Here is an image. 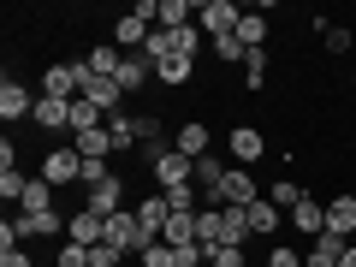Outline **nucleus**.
<instances>
[{
	"instance_id": "obj_34",
	"label": "nucleus",
	"mask_w": 356,
	"mask_h": 267,
	"mask_svg": "<svg viewBox=\"0 0 356 267\" xmlns=\"http://www.w3.org/2000/svg\"><path fill=\"white\" fill-rule=\"evenodd\" d=\"M267 267H303V255L291 243H280V250H267Z\"/></svg>"
},
{
	"instance_id": "obj_2",
	"label": "nucleus",
	"mask_w": 356,
	"mask_h": 267,
	"mask_svg": "<svg viewBox=\"0 0 356 267\" xmlns=\"http://www.w3.org/2000/svg\"><path fill=\"white\" fill-rule=\"evenodd\" d=\"M238 6H232V0H202V6H196V30H202L208 42H220V36H232V30H238Z\"/></svg>"
},
{
	"instance_id": "obj_33",
	"label": "nucleus",
	"mask_w": 356,
	"mask_h": 267,
	"mask_svg": "<svg viewBox=\"0 0 356 267\" xmlns=\"http://www.w3.org/2000/svg\"><path fill=\"white\" fill-rule=\"evenodd\" d=\"M125 261V250H113V243H95V250H89V267H119Z\"/></svg>"
},
{
	"instance_id": "obj_15",
	"label": "nucleus",
	"mask_w": 356,
	"mask_h": 267,
	"mask_svg": "<svg viewBox=\"0 0 356 267\" xmlns=\"http://www.w3.org/2000/svg\"><path fill=\"white\" fill-rule=\"evenodd\" d=\"M137 220H143V232H149V238H161V232H166V220H172L166 196H161V191H149V196L137 202Z\"/></svg>"
},
{
	"instance_id": "obj_11",
	"label": "nucleus",
	"mask_w": 356,
	"mask_h": 267,
	"mask_svg": "<svg viewBox=\"0 0 356 267\" xmlns=\"http://www.w3.org/2000/svg\"><path fill=\"white\" fill-rule=\"evenodd\" d=\"M119 89H125V95H137V89H149V77H154V60L149 54H125V65H119Z\"/></svg>"
},
{
	"instance_id": "obj_9",
	"label": "nucleus",
	"mask_w": 356,
	"mask_h": 267,
	"mask_svg": "<svg viewBox=\"0 0 356 267\" xmlns=\"http://www.w3.org/2000/svg\"><path fill=\"white\" fill-rule=\"evenodd\" d=\"M327 238L356 243V196H339V202H327Z\"/></svg>"
},
{
	"instance_id": "obj_21",
	"label": "nucleus",
	"mask_w": 356,
	"mask_h": 267,
	"mask_svg": "<svg viewBox=\"0 0 356 267\" xmlns=\"http://www.w3.org/2000/svg\"><path fill=\"white\" fill-rule=\"evenodd\" d=\"M226 172H232V166H220L214 154H202V161H196V191H202L208 202H214V191L226 184Z\"/></svg>"
},
{
	"instance_id": "obj_23",
	"label": "nucleus",
	"mask_w": 356,
	"mask_h": 267,
	"mask_svg": "<svg viewBox=\"0 0 356 267\" xmlns=\"http://www.w3.org/2000/svg\"><path fill=\"white\" fill-rule=\"evenodd\" d=\"M161 243H172V250L202 243V238H196V214H172V220H166V232H161Z\"/></svg>"
},
{
	"instance_id": "obj_36",
	"label": "nucleus",
	"mask_w": 356,
	"mask_h": 267,
	"mask_svg": "<svg viewBox=\"0 0 356 267\" xmlns=\"http://www.w3.org/2000/svg\"><path fill=\"white\" fill-rule=\"evenodd\" d=\"M339 267H356V243H344V255H339Z\"/></svg>"
},
{
	"instance_id": "obj_19",
	"label": "nucleus",
	"mask_w": 356,
	"mask_h": 267,
	"mask_svg": "<svg viewBox=\"0 0 356 267\" xmlns=\"http://www.w3.org/2000/svg\"><path fill=\"white\" fill-rule=\"evenodd\" d=\"M72 149L83 154V161H107V154H113V137H107V125H95V131H83V137H72Z\"/></svg>"
},
{
	"instance_id": "obj_32",
	"label": "nucleus",
	"mask_w": 356,
	"mask_h": 267,
	"mask_svg": "<svg viewBox=\"0 0 356 267\" xmlns=\"http://www.w3.org/2000/svg\"><path fill=\"white\" fill-rule=\"evenodd\" d=\"M321 42H327V54H350L356 48V36L344 24H327V30H321Z\"/></svg>"
},
{
	"instance_id": "obj_28",
	"label": "nucleus",
	"mask_w": 356,
	"mask_h": 267,
	"mask_svg": "<svg viewBox=\"0 0 356 267\" xmlns=\"http://www.w3.org/2000/svg\"><path fill=\"white\" fill-rule=\"evenodd\" d=\"M303 184H297V178H280V184H267V202H273V208H297V202H303Z\"/></svg>"
},
{
	"instance_id": "obj_29",
	"label": "nucleus",
	"mask_w": 356,
	"mask_h": 267,
	"mask_svg": "<svg viewBox=\"0 0 356 267\" xmlns=\"http://www.w3.org/2000/svg\"><path fill=\"white\" fill-rule=\"evenodd\" d=\"M24 191H30V178L18 172V166H0V196H6V202H24Z\"/></svg>"
},
{
	"instance_id": "obj_5",
	"label": "nucleus",
	"mask_w": 356,
	"mask_h": 267,
	"mask_svg": "<svg viewBox=\"0 0 356 267\" xmlns=\"http://www.w3.org/2000/svg\"><path fill=\"white\" fill-rule=\"evenodd\" d=\"M83 95H89L95 107H102L107 119H113L119 107H125V89H119V77H102V72H89V65H83Z\"/></svg>"
},
{
	"instance_id": "obj_14",
	"label": "nucleus",
	"mask_w": 356,
	"mask_h": 267,
	"mask_svg": "<svg viewBox=\"0 0 356 267\" xmlns=\"http://www.w3.org/2000/svg\"><path fill=\"white\" fill-rule=\"evenodd\" d=\"M226 143H232V161H243V166H255L267 154V143H261V131H255V125H238Z\"/></svg>"
},
{
	"instance_id": "obj_7",
	"label": "nucleus",
	"mask_w": 356,
	"mask_h": 267,
	"mask_svg": "<svg viewBox=\"0 0 356 267\" xmlns=\"http://www.w3.org/2000/svg\"><path fill=\"white\" fill-rule=\"evenodd\" d=\"M30 113H36V95H30L18 77H6V83H0V119L18 125V119H30Z\"/></svg>"
},
{
	"instance_id": "obj_10",
	"label": "nucleus",
	"mask_w": 356,
	"mask_h": 267,
	"mask_svg": "<svg viewBox=\"0 0 356 267\" xmlns=\"http://www.w3.org/2000/svg\"><path fill=\"white\" fill-rule=\"evenodd\" d=\"M208 143H214V137H208V125H202V119H184V125L172 131V149H178V154H191V161H202V154H208Z\"/></svg>"
},
{
	"instance_id": "obj_18",
	"label": "nucleus",
	"mask_w": 356,
	"mask_h": 267,
	"mask_svg": "<svg viewBox=\"0 0 356 267\" xmlns=\"http://www.w3.org/2000/svg\"><path fill=\"white\" fill-rule=\"evenodd\" d=\"M243 214H250V238H273V232H280V208L267 202V196H261V202H250Z\"/></svg>"
},
{
	"instance_id": "obj_16",
	"label": "nucleus",
	"mask_w": 356,
	"mask_h": 267,
	"mask_svg": "<svg viewBox=\"0 0 356 267\" xmlns=\"http://www.w3.org/2000/svg\"><path fill=\"white\" fill-rule=\"evenodd\" d=\"M107 137H113V154L143 149V137H137V113H113V119H107Z\"/></svg>"
},
{
	"instance_id": "obj_26",
	"label": "nucleus",
	"mask_w": 356,
	"mask_h": 267,
	"mask_svg": "<svg viewBox=\"0 0 356 267\" xmlns=\"http://www.w3.org/2000/svg\"><path fill=\"white\" fill-rule=\"evenodd\" d=\"M18 214H54V184L30 178V191H24V202H18Z\"/></svg>"
},
{
	"instance_id": "obj_4",
	"label": "nucleus",
	"mask_w": 356,
	"mask_h": 267,
	"mask_svg": "<svg viewBox=\"0 0 356 267\" xmlns=\"http://www.w3.org/2000/svg\"><path fill=\"white\" fill-rule=\"evenodd\" d=\"M178 184H196V161L178 154V149H166L161 161H154V191H178Z\"/></svg>"
},
{
	"instance_id": "obj_25",
	"label": "nucleus",
	"mask_w": 356,
	"mask_h": 267,
	"mask_svg": "<svg viewBox=\"0 0 356 267\" xmlns=\"http://www.w3.org/2000/svg\"><path fill=\"white\" fill-rule=\"evenodd\" d=\"M83 65H89V72H102V77H113L119 65H125V54H119L113 42H102V48H89V54H83Z\"/></svg>"
},
{
	"instance_id": "obj_6",
	"label": "nucleus",
	"mask_w": 356,
	"mask_h": 267,
	"mask_svg": "<svg viewBox=\"0 0 356 267\" xmlns=\"http://www.w3.org/2000/svg\"><path fill=\"white\" fill-rule=\"evenodd\" d=\"M83 208H89V214H102V220H107V214H119V208H125V178L107 172L95 191H83Z\"/></svg>"
},
{
	"instance_id": "obj_35",
	"label": "nucleus",
	"mask_w": 356,
	"mask_h": 267,
	"mask_svg": "<svg viewBox=\"0 0 356 267\" xmlns=\"http://www.w3.org/2000/svg\"><path fill=\"white\" fill-rule=\"evenodd\" d=\"M0 267H36V261H30L24 250H0Z\"/></svg>"
},
{
	"instance_id": "obj_8",
	"label": "nucleus",
	"mask_w": 356,
	"mask_h": 267,
	"mask_svg": "<svg viewBox=\"0 0 356 267\" xmlns=\"http://www.w3.org/2000/svg\"><path fill=\"white\" fill-rule=\"evenodd\" d=\"M65 238L83 243V250H95V243H107V220H102V214H89V208H77V214L65 220Z\"/></svg>"
},
{
	"instance_id": "obj_31",
	"label": "nucleus",
	"mask_w": 356,
	"mask_h": 267,
	"mask_svg": "<svg viewBox=\"0 0 356 267\" xmlns=\"http://www.w3.org/2000/svg\"><path fill=\"white\" fill-rule=\"evenodd\" d=\"M137 261H143V267H178V250H172V243H149Z\"/></svg>"
},
{
	"instance_id": "obj_20",
	"label": "nucleus",
	"mask_w": 356,
	"mask_h": 267,
	"mask_svg": "<svg viewBox=\"0 0 356 267\" xmlns=\"http://www.w3.org/2000/svg\"><path fill=\"white\" fill-rule=\"evenodd\" d=\"M339 255H344V238H327V232H321V238L309 243L303 267H339Z\"/></svg>"
},
{
	"instance_id": "obj_17",
	"label": "nucleus",
	"mask_w": 356,
	"mask_h": 267,
	"mask_svg": "<svg viewBox=\"0 0 356 267\" xmlns=\"http://www.w3.org/2000/svg\"><path fill=\"white\" fill-rule=\"evenodd\" d=\"M191 72H196V60L172 54V60H161V65H154V83H166V89H184V83H191Z\"/></svg>"
},
{
	"instance_id": "obj_13",
	"label": "nucleus",
	"mask_w": 356,
	"mask_h": 267,
	"mask_svg": "<svg viewBox=\"0 0 356 267\" xmlns=\"http://www.w3.org/2000/svg\"><path fill=\"white\" fill-rule=\"evenodd\" d=\"M285 214L297 220V232H303V238H321V232H327V202H315V196H303V202L285 208Z\"/></svg>"
},
{
	"instance_id": "obj_12",
	"label": "nucleus",
	"mask_w": 356,
	"mask_h": 267,
	"mask_svg": "<svg viewBox=\"0 0 356 267\" xmlns=\"http://www.w3.org/2000/svg\"><path fill=\"white\" fill-rule=\"evenodd\" d=\"M30 125H42V131H72V102L36 95V113H30Z\"/></svg>"
},
{
	"instance_id": "obj_30",
	"label": "nucleus",
	"mask_w": 356,
	"mask_h": 267,
	"mask_svg": "<svg viewBox=\"0 0 356 267\" xmlns=\"http://www.w3.org/2000/svg\"><path fill=\"white\" fill-rule=\"evenodd\" d=\"M208 48H214V60H226V65H243V60H250V48H243L238 36H220V42H208Z\"/></svg>"
},
{
	"instance_id": "obj_3",
	"label": "nucleus",
	"mask_w": 356,
	"mask_h": 267,
	"mask_svg": "<svg viewBox=\"0 0 356 267\" xmlns=\"http://www.w3.org/2000/svg\"><path fill=\"white\" fill-rule=\"evenodd\" d=\"M42 95H54V102H77V95H83V60L48 65V72H42Z\"/></svg>"
},
{
	"instance_id": "obj_24",
	"label": "nucleus",
	"mask_w": 356,
	"mask_h": 267,
	"mask_svg": "<svg viewBox=\"0 0 356 267\" xmlns=\"http://www.w3.org/2000/svg\"><path fill=\"white\" fill-rule=\"evenodd\" d=\"M232 36H238V42H243V48H250V54H261V48H267V18L243 13V18H238V30H232Z\"/></svg>"
},
{
	"instance_id": "obj_27",
	"label": "nucleus",
	"mask_w": 356,
	"mask_h": 267,
	"mask_svg": "<svg viewBox=\"0 0 356 267\" xmlns=\"http://www.w3.org/2000/svg\"><path fill=\"white\" fill-rule=\"evenodd\" d=\"M202 250H208V267H250L243 243H202Z\"/></svg>"
},
{
	"instance_id": "obj_22",
	"label": "nucleus",
	"mask_w": 356,
	"mask_h": 267,
	"mask_svg": "<svg viewBox=\"0 0 356 267\" xmlns=\"http://www.w3.org/2000/svg\"><path fill=\"white\" fill-rule=\"evenodd\" d=\"M95 125H107V113L89 102V95H77L72 102V137H83V131H95Z\"/></svg>"
},
{
	"instance_id": "obj_1",
	"label": "nucleus",
	"mask_w": 356,
	"mask_h": 267,
	"mask_svg": "<svg viewBox=\"0 0 356 267\" xmlns=\"http://www.w3.org/2000/svg\"><path fill=\"white\" fill-rule=\"evenodd\" d=\"M42 184H54V191H65V184H83V154L65 143V149H54V154H42Z\"/></svg>"
}]
</instances>
